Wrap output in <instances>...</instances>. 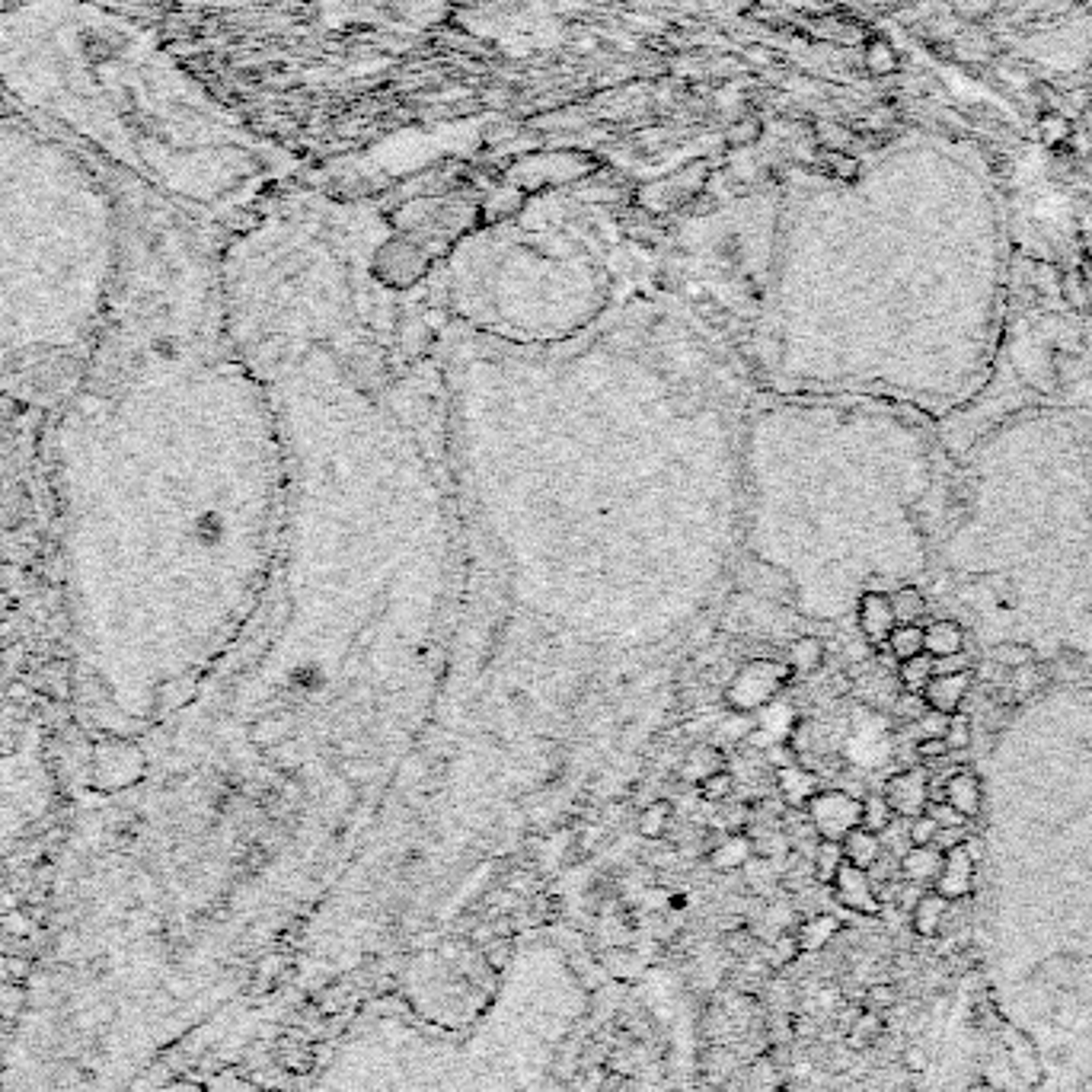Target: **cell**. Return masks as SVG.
I'll list each match as a JSON object with an SVG mask.
<instances>
[{
    "label": "cell",
    "instance_id": "obj_1",
    "mask_svg": "<svg viewBox=\"0 0 1092 1092\" xmlns=\"http://www.w3.org/2000/svg\"><path fill=\"white\" fill-rule=\"evenodd\" d=\"M0 77L42 119L169 182L214 131L164 51L83 0H36L0 20Z\"/></svg>",
    "mask_w": 1092,
    "mask_h": 1092
},
{
    "label": "cell",
    "instance_id": "obj_2",
    "mask_svg": "<svg viewBox=\"0 0 1092 1092\" xmlns=\"http://www.w3.org/2000/svg\"><path fill=\"white\" fill-rule=\"evenodd\" d=\"M786 680H789V664L773 662V658H754V662H748L745 668L732 677V684H728V691H725V700L735 712L764 709V706H770L773 696L779 693V687H783Z\"/></svg>",
    "mask_w": 1092,
    "mask_h": 1092
},
{
    "label": "cell",
    "instance_id": "obj_3",
    "mask_svg": "<svg viewBox=\"0 0 1092 1092\" xmlns=\"http://www.w3.org/2000/svg\"><path fill=\"white\" fill-rule=\"evenodd\" d=\"M805 815H808L811 827L821 840H843L853 827H859V818H863V799H856L853 793H843V789H821V793L811 795V802L805 805Z\"/></svg>",
    "mask_w": 1092,
    "mask_h": 1092
},
{
    "label": "cell",
    "instance_id": "obj_4",
    "mask_svg": "<svg viewBox=\"0 0 1092 1092\" xmlns=\"http://www.w3.org/2000/svg\"><path fill=\"white\" fill-rule=\"evenodd\" d=\"M831 888H834V897L840 901V908L863 913V917H879L881 913V901H879V895H875V881L869 879V872L866 869H856V866L843 863L840 872L834 875Z\"/></svg>",
    "mask_w": 1092,
    "mask_h": 1092
},
{
    "label": "cell",
    "instance_id": "obj_5",
    "mask_svg": "<svg viewBox=\"0 0 1092 1092\" xmlns=\"http://www.w3.org/2000/svg\"><path fill=\"white\" fill-rule=\"evenodd\" d=\"M881 795L892 805V811L897 818H917L926 811L929 805V777L924 770H917V766H910V770H901L895 773L892 779L881 789Z\"/></svg>",
    "mask_w": 1092,
    "mask_h": 1092
},
{
    "label": "cell",
    "instance_id": "obj_6",
    "mask_svg": "<svg viewBox=\"0 0 1092 1092\" xmlns=\"http://www.w3.org/2000/svg\"><path fill=\"white\" fill-rule=\"evenodd\" d=\"M974 872H978V859L971 856L968 843L952 847L942 853V869L933 881V892L946 897L949 904L962 901V897L971 895V888H974Z\"/></svg>",
    "mask_w": 1092,
    "mask_h": 1092
},
{
    "label": "cell",
    "instance_id": "obj_7",
    "mask_svg": "<svg viewBox=\"0 0 1092 1092\" xmlns=\"http://www.w3.org/2000/svg\"><path fill=\"white\" fill-rule=\"evenodd\" d=\"M374 272L381 282L390 284V288H409V284L419 282V275L425 272V255L409 243H390V246H384L381 255H377Z\"/></svg>",
    "mask_w": 1092,
    "mask_h": 1092
},
{
    "label": "cell",
    "instance_id": "obj_8",
    "mask_svg": "<svg viewBox=\"0 0 1092 1092\" xmlns=\"http://www.w3.org/2000/svg\"><path fill=\"white\" fill-rule=\"evenodd\" d=\"M968 691H971V671L936 674L924 691V703L926 709L939 712V716H958L968 700Z\"/></svg>",
    "mask_w": 1092,
    "mask_h": 1092
},
{
    "label": "cell",
    "instance_id": "obj_9",
    "mask_svg": "<svg viewBox=\"0 0 1092 1092\" xmlns=\"http://www.w3.org/2000/svg\"><path fill=\"white\" fill-rule=\"evenodd\" d=\"M856 617H859V630H863V636L869 639L872 646H885L888 636H892V630L897 626L892 598L881 591H866L863 598H859Z\"/></svg>",
    "mask_w": 1092,
    "mask_h": 1092
},
{
    "label": "cell",
    "instance_id": "obj_10",
    "mask_svg": "<svg viewBox=\"0 0 1092 1092\" xmlns=\"http://www.w3.org/2000/svg\"><path fill=\"white\" fill-rule=\"evenodd\" d=\"M942 795H946V802L952 808L958 811L965 821H974L981 815V805H983V786H981V777L974 770H965V766H958V770L949 773L946 786H942Z\"/></svg>",
    "mask_w": 1092,
    "mask_h": 1092
},
{
    "label": "cell",
    "instance_id": "obj_11",
    "mask_svg": "<svg viewBox=\"0 0 1092 1092\" xmlns=\"http://www.w3.org/2000/svg\"><path fill=\"white\" fill-rule=\"evenodd\" d=\"M777 793L783 795V802L789 808H805L811 802V795L821 793L818 777L811 770H802V766L789 764L783 770H777Z\"/></svg>",
    "mask_w": 1092,
    "mask_h": 1092
},
{
    "label": "cell",
    "instance_id": "obj_12",
    "mask_svg": "<svg viewBox=\"0 0 1092 1092\" xmlns=\"http://www.w3.org/2000/svg\"><path fill=\"white\" fill-rule=\"evenodd\" d=\"M939 869H942V850L939 847H910L908 853L901 856V863H897L901 879L913 881V885H933Z\"/></svg>",
    "mask_w": 1092,
    "mask_h": 1092
},
{
    "label": "cell",
    "instance_id": "obj_13",
    "mask_svg": "<svg viewBox=\"0 0 1092 1092\" xmlns=\"http://www.w3.org/2000/svg\"><path fill=\"white\" fill-rule=\"evenodd\" d=\"M949 913V901L936 892H924L920 901L910 908V926L920 939H936L942 933V920Z\"/></svg>",
    "mask_w": 1092,
    "mask_h": 1092
},
{
    "label": "cell",
    "instance_id": "obj_14",
    "mask_svg": "<svg viewBox=\"0 0 1092 1092\" xmlns=\"http://www.w3.org/2000/svg\"><path fill=\"white\" fill-rule=\"evenodd\" d=\"M840 847H843V859H847L850 866H856V869H866V872L885 856V843H881V837L872 831H866V827H853V831L840 840Z\"/></svg>",
    "mask_w": 1092,
    "mask_h": 1092
},
{
    "label": "cell",
    "instance_id": "obj_15",
    "mask_svg": "<svg viewBox=\"0 0 1092 1092\" xmlns=\"http://www.w3.org/2000/svg\"><path fill=\"white\" fill-rule=\"evenodd\" d=\"M924 652L933 658L965 652V630L955 619H933L924 626Z\"/></svg>",
    "mask_w": 1092,
    "mask_h": 1092
},
{
    "label": "cell",
    "instance_id": "obj_16",
    "mask_svg": "<svg viewBox=\"0 0 1092 1092\" xmlns=\"http://www.w3.org/2000/svg\"><path fill=\"white\" fill-rule=\"evenodd\" d=\"M750 856H754V847H750L748 834H725V837L706 853L709 866H712V869H719V872L745 869Z\"/></svg>",
    "mask_w": 1092,
    "mask_h": 1092
},
{
    "label": "cell",
    "instance_id": "obj_17",
    "mask_svg": "<svg viewBox=\"0 0 1092 1092\" xmlns=\"http://www.w3.org/2000/svg\"><path fill=\"white\" fill-rule=\"evenodd\" d=\"M738 1073V1055H735L732 1044H706L700 1057V1076L709 1083V1086H722L725 1080Z\"/></svg>",
    "mask_w": 1092,
    "mask_h": 1092
},
{
    "label": "cell",
    "instance_id": "obj_18",
    "mask_svg": "<svg viewBox=\"0 0 1092 1092\" xmlns=\"http://www.w3.org/2000/svg\"><path fill=\"white\" fill-rule=\"evenodd\" d=\"M725 766H728V764H725V754H722V750L703 745V748L687 750V757H684V764H680L677 777L684 779V783L700 786L703 779L712 777L716 770H725Z\"/></svg>",
    "mask_w": 1092,
    "mask_h": 1092
},
{
    "label": "cell",
    "instance_id": "obj_19",
    "mask_svg": "<svg viewBox=\"0 0 1092 1092\" xmlns=\"http://www.w3.org/2000/svg\"><path fill=\"white\" fill-rule=\"evenodd\" d=\"M824 658H827L824 642L815 639V636H802V639H795L793 646L786 648V664H789V671H793V674H802V677H808V674L821 671Z\"/></svg>",
    "mask_w": 1092,
    "mask_h": 1092
},
{
    "label": "cell",
    "instance_id": "obj_20",
    "mask_svg": "<svg viewBox=\"0 0 1092 1092\" xmlns=\"http://www.w3.org/2000/svg\"><path fill=\"white\" fill-rule=\"evenodd\" d=\"M837 933H840L837 917H831V913H815V917L802 920L799 929H795V939H799L802 952H818V949H824L827 942H834V936Z\"/></svg>",
    "mask_w": 1092,
    "mask_h": 1092
},
{
    "label": "cell",
    "instance_id": "obj_21",
    "mask_svg": "<svg viewBox=\"0 0 1092 1092\" xmlns=\"http://www.w3.org/2000/svg\"><path fill=\"white\" fill-rule=\"evenodd\" d=\"M671 821H674V805L664 802V799H652L648 805H642V808H639L636 831L646 840H662L664 834H668Z\"/></svg>",
    "mask_w": 1092,
    "mask_h": 1092
},
{
    "label": "cell",
    "instance_id": "obj_22",
    "mask_svg": "<svg viewBox=\"0 0 1092 1092\" xmlns=\"http://www.w3.org/2000/svg\"><path fill=\"white\" fill-rule=\"evenodd\" d=\"M897 664H901V668H897V677H901V687L908 693H924L929 680L936 677V662H933V655H926V652L913 655V658H908V662H897Z\"/></svg>",
    "mask_w": 1092,
    "mask_h": 1092
},
{
    "label": "cell",
    "instance_id": "obj_23",
    "mask_svg": "<svg viewBox=\"0 0 1092 1092\" xmlns=\"http://www.w3.org/2000/svg\"><path fill=\"white\" fill-rule=\"evenodd\" d=\"M843 863H847V859H843V847L837 840H818L815 843V853H811V869H815L818 885H831L834 875L840 872Z\"/></svg>",
    "mask_w": 1092,
    "mask_h": 1092
},
{
    "label": "cell",
    "instance_id": "obj_24",
    "mask_svg": "<svg viewBox=\"0 0 1092 1092\" xmlns=\"http://www.w3.org/2000/svg\"><path fill=\"white\" fill-rule=\"evenodd\" d=\"M885 646H888V652H892V658H897V662H908V658L924 652V626H920V623H897Z\"/></svg>",
    "mask_w": 1092,
    "mask_h": 1092
},
{
    "label": "cell",
    "instance_id": "obj_25",
    "mask_svg": "<svg viewBox=\"0 0 1092 1092\" xmlns=\"http://www.w3.org/2000/svg\"><path fill=\"white\" fill-rule=\"evenodd\" d=\"M895 818L897 815L892 811V805H888V799L881 793H872L863 799V818H859V827H866V831H872L881 837V834L895 824Z\"/></svg>",
    "mask_w": 1092,
    "mask_h": 1092
},
{
    "label": "cell",
    "instance_id": "obj_26",
    "mask_svg": "<svg viewBox=\"0 0 1092 1092\" xmlns=\"http://www.w3.org/2000/svg\"><path fill=\"white\" fill-rule=\"evenodd\" d=\"M888 598H892V610H895L897 623H920V619L926 617V598H924V591H917V588H897V591L888 594Z\"/></svg>",
    "mask_w": 1092,
    "mask_h": 1092
},
{
    "label": "cell",
    "instance_id": "obj_27",
    "mask_svg": "<svg viewBox=\"0 0 1092 1092\" xmlns=\"http://www.w3.org/2000/svg\"><path fill=\"white\" fill-rule=\"evenodd\" d=\"M881 1032H885V1022L879 1019V1012H859L856 1022L850 1026L847 1032V1041L853 1051H863V1048H872V1044H879Z\"/></svg>",
    "mask_w": 1092,
    "mask_h": 1092
},
{
    "label": "cell",
    "instance_id": "obj_28",
    "mask_svg": "<svg viewBox=\"0 0 1092 1092\" xmlns=\"http://www.w3.org/2000/svg\"><path fill=\"white\" fill-rule=\"evenodd\" d=\"M1010 1055H1012V1064L1019 1067V1076L1026 1080V1086H1038V1083H1041V1067H1038L1035 1044H1028L1026 1038L1019 1035V1038H1012Z\"/></svg>",
    "mask_w": 1092,
    "mask_h": 1092
},
{
    "label": "cell",
    "instance_id": "obj_29",
    "mask_svg": "<svg viewBox=\"0 0 1092 1092\" xmlns=\"http://www.w3.org/2000/svg\"><path fill=\"white\" fill-rule=\"evenodd\" d=\"M696 793H700V799H703V802H709V805H719V802L732 799V793H735V773L728 770V766H725V770H716L712 777H706L700 786H696Z\"/></svg>",
    "mask_w": 1092,
    "mask_h": 1092
},
{
    "label": "cell",
    "instance_id": "obj_30",
    "mask_svg": "<svg viewBox=\"0 0 1092 1092\" xmlns=\"http://www.w3.org/2000/svg\"><path fill=\"white\" fill-rule=\"evenodd\" d=\"M997 664H1003V668H1028V664H1035V652L1028 646H1019V642H1003V646H997L994 652H990Z\"/></svg>",
    "mask_w": 1092,
    "mask_h": 1092
},
{
    "label": "cell",
    "instance_id": "obj_31",
    "mask_svg": "<svg viewBox=\"0 0 1092 1092\" xmlns=\"http://www.w3.org/2000/svg\"><path fill=\"white\" fill-rule=\"evenodd\" d=\"M942 738H946L952 754H955V750H968L971 748V719L962 716V712H958V716H949V725H946V735H942Z\"/></svg>",
    "mask_w": 1092,
    "mask_h": 1092
},
{
    "label": "cell",
    "instance_id": "obj_32",
    "mask_svg": "<svg viewBox=\"0 0 1092 1092\" xmlns=\"http://www.w3.org/2000/svg\"><path fill=\"white\" fill-rule=\"evenodd\" d=\"M936 834H939V824H936L933 818L926 815H917V818H910L908 821V840H910V847H933L936 843Z\"/></svg>",
    "mask_w": 1092,
    "mask_h": 1092
},
{
    "label": "cell",
    "instance_id": "obj_33",
    "mask_svg": "<svg viewBox=\"0 0 1092 1092\" xmlns=\"http://www.w3.org/2000/svg\"><path fill=\"white\" fill-rule=\"evenodd\" d=\"M429 339H431V329H429V323H425V320H409L406 327L400 329V342H402V348H406L409 355L425 352Z\"/></svg>",
    "mask_w": 1092,
    "mask_h": 1092
},
{
    "label": "cell",
    "instance_id": "obj_34",
    "mask_svg": "<svg viewBox=\"0 0 1092 1092\" xmlns=\"http://www.w3.org/2000/svg\"><path fill=\"white\" fill-rule=\"evenodd\" d=\"M479 952H483L486 965H489L492 971H502V968H508L511 955H515V946H511V936H495V939L486 942Z\"/></svg>",
    "mask_w": 1092,
    "mask_h": 1092
},
{
    "label": "cell",
    "instance_id": "obj_35",
    "mask_svg": "<svg viewBox=\"0 0 1092 1092\" xmlns=\"http://www.w3.org/2000/svg\"><path fill=\"white\" fill-rule=\"evenodd\" d=\"M895 1003H897L895 983H872V987L866 990V1006H869L872 1012H885V1010H892Z\"/></svg>",
    "mask_w": 1092,
    "mask_h": 1092
},
{
    "label": "cell",
    "instance_id": "obj_36",
    "mask_svg": "<svg viewBox=\"0 0 1092 1092\" xmlns=\"http://www.w3.org/2000/svg\"><path fill=\"white\" fill-rule=\"evenodd\" d=\"M377 773H381V766L371 764L368 757H352V761H342V777L348 783H364V779H374Z\"/></svg>",
    "mask_w": 1092,
    "mask_h": 1092
},
{
    "label": "cell",
    "instance_id": "obj_37",
    "mask_svg": "<svg viewBox=\"0 0 1092 1092\" xmlns=\"http://www.w3.org/2000/svg\"><path fill=\"white\" fill-rule=\"evenodd\" d=\"M291 684L298 687V691H304V693H313L316 687L323 684V671L316 668V664H307V668H298V671H294V677H291Z\"/></svg>",
    "mask_w": 1092,
    "mask_h": 1092
},
{
    "label": "cell",
    "instance_id": "obj_38",
    "mask_svg": "<svg viewBox=\"0 0 1092 1092\" xmlns=\"http://www.w3.org/2000/svg\"><path fill=\"white\" fill-rule=\"evenodd\" d=\"M917 754L924 757V761H939V757H949L952 750L946 745V738H920Z\"/></svg>",
    "mask_w": 1092,
    "mask_h": 1092
},
{
    "label": "cell",
    "instance_id": "obj_39",
    "mask_svg": "<svg viewBox=\"0 0 1092 1092\" xmlns=\"http://www.w3.org/2000/svg\"><path fill=\"white\" fill-rule=\"evenodd\" d=\"M936 662V674H962V671H971V662H968L965 652H955V655H946V658H933Z\"/></svg>",
    "mask_w": 1092,
    "mask_h": 1092
},
{
    "label": "cell",
    "instance_id": "obj_40",
    "mask_svg": "<svg viewBox=\"0 0 1092 1092\" xmlns=\"http://www.w3.org/2000/svg\"><path fill=\"white\" fill-rule=\"evenodd\" d=\"M901 1064H904V1070H908V1073L920 1076V1073L926 1070V1055H924V1051L917 1048V1044H910V1048H908V1051H904V1055H901Z\"/></svg>",
    "mask_w": 1092,
    "mask_h": 1092
},
{
    "label": "cell",
    "instance_id": "obj_41",
    "mask_svg": "<svg viewBox=\"0 0 1092 1092\" xmlns=\"http://www.w3.org/2000/svg\"><path fill=\"white\" fill-rule=\"evenodd\" d=\"M1064 298L1070 300V304L1076 307V310H1083L1086 307V291H1083V284H1080V278H1064Z\"/></svg>",
    "mask_w": 1092,
    "mask_h": 1092
},
{
    "label": "cell",
    "instance_id": "obj_42",
    "mask_svg": "<svg viewBox=\"0 0 1092 1092\" xmlns=\"http://www.w3.org/2000/svg\"><path fill=\"white\" fill-rule=\"evenodd\" d=\"M630 1073H617V1070H610L607 1076H604V1083H601V1092H630Z\"/></svg>",
    "mask_w": 1092,
    "mask_h": 1092
}]
</instances>
